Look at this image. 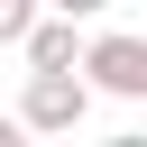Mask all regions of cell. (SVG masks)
I'll use <instances>...</instances> for the list:
<instances>
[{"label":"cell","mask_w":147,"mask_h":147,"mask_svg":"<svg viewBox=\"0 0 147 147\" xmlns=\"http://www.w3.org/2000/svg\"><path fill=\"white\" fill-rule=\"evenodd\" d=\"M74 119H83V83H74L64 64H55V74H37V92H28V119H18V129H74Z\"/></svg>","instance_id":"obj_1"},{"label":"cell","mask_w":147,"mask_h":147,"mask_svg":"<svg viewBox=\"0 0 147 147\" xmlns=\"http://www.w3.org/2000/svg\"><path fill=\"white\" fill-rule=\"evenodd\" d=\"M92 74H101L110 92H147V46H138V37H101V46H92Z\"/></svg>","instance_id":"obj_2"},{"label":"cell","mask_w":147,"mask_h":147,"mask_svg":"<svg viewBox=\"0 0 147 147\" xmlns=\"http://www.w3.org/2000/svg\"><path fill=\"white\" fill-rule=\"evenodd\" d=\"M28 55H37V74L74 64V28H37V37H28Z\"/></svg>","instance_id":"obj_3"},{"label":"cell","mask_w":147,"mask_h":147,"mask_svg":"<svg viewBox=\"0 0 147 147\" xmlns=\"http://www.w3.org/2000/svg\"><path fill=\"white\" fill-rule=\"evenodd\" d=\"M0 37H28V0H0Z\"/></svg>","instance_id":"obj_4"},{"label":"cell","mask_w":147,"mask_h":147,"mask_svg":"<svg viewBox=\"0 0 147 147\" xmlns=\"http://www.w3.org/2000/svg\"><path fill=\"white\" fill-rule=\"evenodd\" d=\"M0 147H18V119H0Z\"/></svg>","instance_id":"obj_5"},{"label":"cell","mask_w":147,"mask_h":147,"mask_svg":"<svg viewBox=\"0 0 147 147\" xmlns=\"http://www.w3.org/2000/svg\"><path fill=\"white\" fill-rule=\"evenodd\" d=\"M55 9H74V18H83V9H101V0H55Z\"/></svg>","instance_id":"obj_6"}]
</instances>
